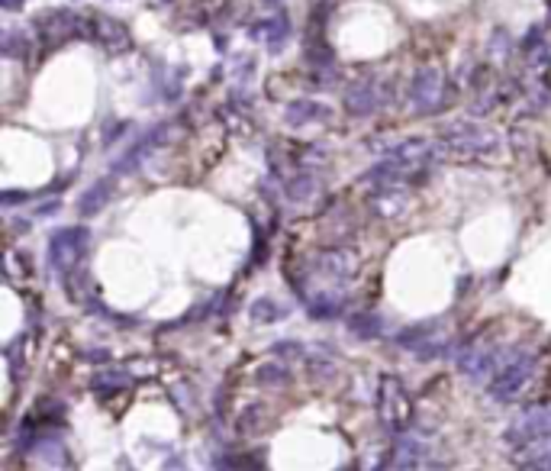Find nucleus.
<instances>
[{"label":"nucleus","mask_w":551,"mask_h":471,"mask_svg":"<svg viewBox=\"0 0 551 471\" xmlns=\"http://www.w3.org/2000/svg\"><path fill=\"white\" fill-rule=\"evenodd\" d=\"M439 139L449 145L455 155H464V159H474V155H487V152L496 149V132L484 130L480 123L474 120H455L449 126L439 130Z\"/></svg>","instance_id":"f257e3e1"},{"label":"nucleus","mask_w":551,"mask_h":471,"mask_svg":"<svg viewBox=\"0 0 551 471\" xmlns=\"http://www.w3.org/2000/svg\"><path fill=\"white\" fill-rule=\"evenodd\" d=\"M535 377V358L532 355H516L506 365L496 368L494 381H490V394L496 400H516Z\"/></svg>","instance_id":"f03ea898"},{"label":"nucleus","mask_w":551,"mask_h":471,"mask_svg":"<svg viewBox=\"0 0 551 471\" xmlns=\"http://www.w3.org/2000/svg\"><path fill=\"white\" fill-rule=\"evenodd\" d=\"M542 439H551V404L525 410V414L519 416V420H513V426L506 429V443L516 445V449H525V445L542 443Z\"/></svg>","instance_id":"7ed1b4c3"},{"label":"nucleus","mask_w":551,"mask_h":471,"mask_svg":"<svg viewBox=\"0 0 551 471\" xmlns=\"http://www.w3.org/2000/svg\"><path fill=\"white\" fill-rule=\"evenodd\" d=\"M84 242H87V229H78V226L62 229L48 242V262L55 265L58 272H65V268H71L78 262V255L84 252Z\"/></svg>","instance_id":"20e7f679"},{"label":"nucleus","mask_w":551,"mask_h":471,"mask_svg":"<svg viewBox=\"0 0 551 471\" xmlns=\"http://www.w3.org/2000/svg\"><path fill=\"white\" fill-rule=\"evenodd\" d=\"M381 416L387 420V426L393 429H403L406 420H410V400L403 394V387L397 381H383L381 384Z\"/></svg>","instance_id":"39448f33"},{"label":"nucleus","mask_w":551,"mask_h":471,"mask_svg":"<svg viewBox=\"0 0 551 471\" xmlns=\"http://www.w3.org/2000/svg\"><path fill=\"white\" fill-rule=\"evenodd\" d=\"M91 39L103 42V46L113 48V52H123V48L132 46L129 29L123 26L116 17H93L91 19Z\"/></svg>","instance_id":"423d86ee"},{"label":"nucleus","mask_w":551,"mask_h":471,"mask_svg":"<svg viewBox=\"0 0 551 471\" xmlns=\"http://www.w3.org/2000/svg\"><path fill=\"white\" fill-rule=\"evenodd\" d=\"M439 91H442V75L435 68H426L419 75L413 78L410 85V97L413 104L419 107V110H432V107L439 104Z\"/></svg>","instance_id":"0eeeda50"},{"label":"nucleus","mask_w":551,"mask_h":471,"mask_svg":"<svg viewBox=\"0 0 551 471\" xmlns=\"http://www.w3.org/2000/svg\"><path fill=\"white\" fill-rule=\"evenodd\" d=\"M329 116H332V110H329L326 104H319V100H293V104H287V123L290 126H303V123H326Z\"/></svg>","instance_id":"6e6552de"},{"label":"nucleus","mask_w":551,"mask_h":471,"mask_svg":"<svg viewBox=\"0 0 551 471\" xmlns=\"http://www.w3.org/2000/svg\"><path fill=\"white\" fill-rule=\"evenodd\" d=\"M345 107H348V114L352 116H371L374 110H377V97H374V91H371V81L348 87Z\"/></svg>","instance_id":"1a4fd4ad"},{"label":"nucleus","mask_w":551,"mask_h":471,"mask_svg":"<svg viewBox=\"0 0 551 471\" xmlns=\"http://www.w3.org/2000/svg\"><path fill=\"white\" fill-rule=\"evenodd\" d=\"M110 188H113V181H97V184L87 190L84 197H81V204H78V207H81V213H84V217L97 213V210L107 204V197H110Z\"/></svg>","instance_id":"9d476101"},{"label":"nucleus","mask_w":551,"mask_h":471,"mask_svg":"<svg viewBox=\"0 0 551 471\" xmlns=\"http://www.w3.org/2000/svg\"><path fill=\"white\" fill-rule=\"evenodd\" d=\"M313 190H316V178H309V175H300V178L287 181V197L290 200H307Z\"/></svg>","instance_id":"9b49d317"},{"label":"nucleus","mask_w":551,"mask_h":471,"mask_svg":"<svg viewBox=\"0 0 551 471\" xmlns=\"http://www.w3.org/2000/svg\"><path fill=\"white\" fill-rule=\"evenodd\" d=\"M280 313H287V310H280L274 301H258V303L252 307V317H255V320H262V323L280 320Z\"/></svg>","instance_id":"f8f14e48"},{"label":"nucleus","mask_w":551,"mask_h":471,"mask_svg":"<svg viewBox=\"0 0 551 471\" xmlns=\"http://www.w3.org/2000/svg\"><path fill=\"white\" fill-rule=\"evenodd\" d=\"M0 7H3V10H19V7H23V0H0Z\"/></svg>","instance_id":"ddd939ff"}]
</instances>
